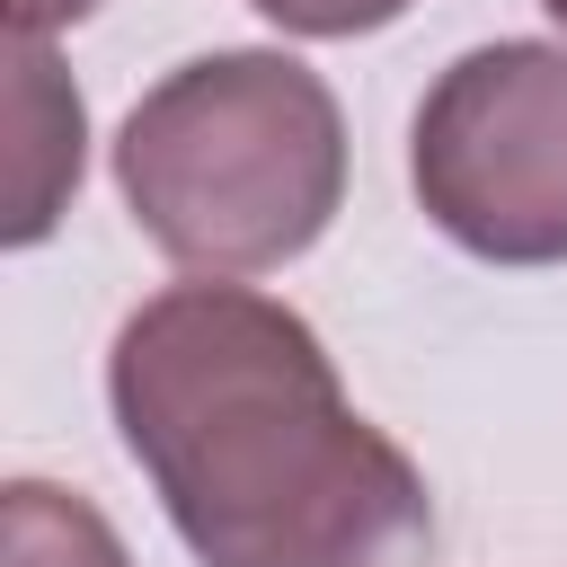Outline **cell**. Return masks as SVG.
<instances>
[{"label": "cell", "instance_id": "5b68a950", "mask_svg": "<svg viewBox=\"0 0 567 567\" xmlns=\"http://www.w3.org/2000/svg\"><path fill=\"white\" fill-rule=\"evenodd\" d=\"M0 567H133L115 523L53 487V478H9L0 487Z\"/></svg>", "mask_w": 567, "mask_h": 567}, {"label": "cell", "instance_id": "277c9868", "mask_svg": "<svg viewBox=\"0 0 567 567\" xmlns=\"http://www.w3.org/2000/svg\"><path fill=\"white\" fill-rule=\"evenodd\" d=\"M80 89L62 80V62L44 53V35H9V248H35L71 186H80Z\"/></svg>", "mask_w": 567, "mask_h": 567}, {"label": "cell", "instance_id": "ba28073f", "mask_svg": "<svg viewBox=\"0 0 567 567\" xmlns=\"http://www.w3.org/2000/svg\"><path fill=\"white\" fill-rule=\"evenodd\" d=\"M540 9H549V18H558V27H567V0H540Z\"/></svg>", "mask_w": 567, "mask_h": 567}, {"label": "cell", "instance_id": "6da1fadb", "mask_svg": "<svg viewBox=\"0 0 567 567\" xmlns=\"http://www.w3.org/2000/svg\"><path fill=\"white\" fill-rule=\"evenodd\" d=\"M106 408L204 567H425V470L346 399L301 310L230 275L151 292L106 354Z\"/></svg>", "mask_w": 567, "mask_h": 567}, {"label": "cell", "instance_id": "52a82bcc", "mask_svg": "<svg viewBox=\"0 0 567 567\" xmlns=\"http://www.w3.org/2000/svg\"><path fill=\"white\" fill-rule=\"evenodd\" d=\"M97 0H9V35H53V27H80Z\"/></svg>", "mask_w": 567, "mask_h": 567}, {"label": "cell", "instance_id": "3957f363", "mask_svg": "<svg viewBox=\"0 0 567 567\" xmlns=\"http://www.w3.org/2000/svg\"><path fill=\"white\" fill-rule=\"evenodd\" d=\"M425 221L487 266H567V44H470L408 124Z\"/></svg>", "mask_w": 567, "mask_h": 567}, {"label": "cell", "instance_id": "7a4b0ae2", "mask_svg": "<svg viewBox=\"0 0 567 567\" xmlns=\"http://www.w3.org/2000/svg\"><path fill=\"white\" fill-rule=\"evenodd\" d=\"M115 186L142 239L195 275L292 266L346 204L337 89L275 44L195 53L133 97Z\"/></svg>", "mask_w": 567, "mask_h": 567}, {"label": "cell", "instance_id": "8992f818", "mask_svg": "<svg viewBox=\"0 0 567 567\" xmlns=\"http://www.w3.org/2000/svg\"><path fill=\"white\" fill-rule=\"evenodd\" d=\"M248 9L275 18L284 35H319V44H337V35H372V27L408 18L416 0H248Z\"/></svg>", "mask_w": 567, "mask_h": 567}]
</instances>
